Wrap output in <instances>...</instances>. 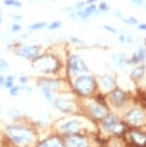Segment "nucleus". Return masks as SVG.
<instances>
[{
	"mask_svg": "<svg viewBox=\"0 0 146 147\" xmlns=\"http://www.w3.org/2000/svg\"><path fill=\"white\" fill-rule=\"evenodd\" d=\"M8 135L13 142L25 145L33 140V133L29 129L19 126H11L7 130Z\"/></svg>",
	"mask_w": 146,
	"mask_h": 147,
	"instance_id": "obj_1",
	"label": "nucleus"
},
{
	"mask_svg": "<svg viewBox=\"0 0 146 147\" xmlns=\"http://www.w3.org/2000/svg\"><path fill=\"white\" fill-rule=\"evenodd\" d=\"M35 68L42 72H50L53 71L57 67V63L54 58H52L49 55H44L38 59H36L33 63Z\"/></svg>",
	"mask_w": 146,
	"mask_h": 147,
	"instance_id": "obj_2",
	"label": "nucleus"
},
{
	"mask_svg": "<svg viewBox=\"0 0 146 147\" xmlns=\"http://www.w3.org/2000/svg\"><path fill=\"white\" fill-rule=\"evenodd\" d=\"M94 81L92 76H81L76 80L75 87L80 92L87 94L92 90Z\"/></svg>",
	"mask_w": 146,
	"mask_h": 147,
	"instance_id": "obj_3",
	"label": "nucleus"
},
{
	"mask_svg": "<svg viewBox=\"0 0 146 147\" xmlns=\"http://www.w3.org/2000/svg\"><path fill=\"white\" fill-rule=\"evenodd\" d=\"M69 67L74 73H82L87 70L86 63L83 59L78 55H73L69 60Z\"/></svg>",
	"mask_w": 146,
	"mask_h": 147,
	"instance_id": "obj_4",
	"label": "nucleus"
},
{
	"mask_svg": "<svg viewBox=\"0 0 146 147\" xmlns=\"http://www.w3.org/2000/svg\"><path fill=\"white\" fill-rule=\"evenodd\" d=\"M15 53L20 57L25 59H35L38 54V46H23L17 49Z\"/></svg>",
	"mask_w": 146,
	"mask_h": 147,
	"instance_id": "obj_5",
	"label": "nucleus"
},
{
	"mask_svg": "<svg viewBox=\"0 0 146 147\" xmlns=\"http://www.w3.org/2000/svg\"><path fill=\"white\" fill-rule=\"evenodd\" d=\"M104 127L110 132L116 133L121 131V126L117 123V118L114 115H109L104 120Z\"/></svg>",
	"mask_w": 146,
	"mask_h": 147,
	"instance_id": "obj_6",
	"label": "nucleus"
},
{
	"mask_svg": "<svg viewBox=\"0 0 146 147\" xmlns=\"http://www.w3.org/2000/svg\"><path fill=\"white\" fill-rule=\"evenodd\" d=\"M127 119L131 122V123H134V124L140 123L143 119V113L140 110L136 109L128 113Z\"/></svg>",
	"mask_w": 146,
	"mask_h": 147,
	"instance_id": "obj_7",
	"label": "nucleus"
},
{
	"mask_svg": "<svg viewBox=\"0 0 146 147\" xmlns=\"http://www.w3.org/2000/svg\"><path fill=\"white\" fill-rule=\"evenodd\" d=\"M67 145L69 147H85L86 146V140L82 137H77V136H72L68 138L67 140Z\"/></svg>",
	"mask_w": 146,
	"mask_h": 147,
	"instance_id": "obj_8",
	"label": "nucleus"
},
{
	"mask_svg": "<svg viewBox=\"0 0 146 147\" xmlns=\"http://www.w3.org/2000/svg\"><path fill=\"white\" fill-rule=\"evenodd\" d=\"M124 99H125V94L121 90H115L111 95V101L117 106L123 103Z\"/></svg>",
	"mask_w": 146,
	"mask_h": 147,
	"instance_id": "obj_9",
	"label": "nucleus"
},
{
	"mask_svg": "<svg viewBox=\"0 0 146 147\" xmlns=\"http://www.w3.org/2000/svg\"><path fill=\"white\" fill-rule=\"evenodd\" d=\"M80 125H81V122L80 121L71 120V121H68L65 124H64V125L62 126V129L67 132H74L79 129Z\"/></svg>",
	"mask_w": 146,
	"mask_h": 147,
	"instance_id": "obj_10",
	"label": "nucleus"
},
{
	"mask_svg": "<svg viewBox=\"0 0 146 147\" xmlns=\"http://www.w3.org/2000/svg\"><path fill=\"white\" fill-rule=\"evenodd\" d=\"M57 107L61 109L62 111H65V112H68L72 109L73 104L71 103L69 100H67V99H58L57 100Z\"/></svg>",
	"mask_w": 146,
	"mask_h": 147,
	"instance_id": "obj_11",
	"label": "nucleus"
},
{
	"mask_svg": "<svg viewBox=\"0 0 146 147\" xmlns=\"http://www.w3.org/2000/svg\"><path fill=\"white\" fill-rule=\"evenodd\" d=\"M40 147H64L63 143L57 138H50V140H45L40 145Z\"/></svg>",
	"mask_w": 146,
	"mask_h": 147,
	"instance_id": "obj_12",
	"label": "nucleus"
},
{
	"mask_svg": "<svg viewBox=\"0 0 146 147\" xmlns=\"http://www.w3.org/2000/svg\"><path fill=\"white\" fill-rule=\"evenodd\" d=\"M92 113L96 117H103L106 113V111L104 109L103 107L100 106L98 104H94L93 106L92 107Z\"/></svg>",
	"mask_w": 146,
	"mask_h": 147,
	"instance_id": "obj_13",
	"label": "nucleus"
},
{
	"mask_svg": "<svg viewBox=\"0 0 146 147\" xmlns=\"http://www.w3.org/2000/svg\"><path fill=\"white\" fill-rule=\"evenodd\" d=\"M112 59H114V62L115 63L118 67H123V65H125L126 60L125 57L122 53H115L112 55Z\"/></svg>",
	"mask_w": 146,
	"mask_h": 147,
	"instance_id": "obj_14",
	"label": "nucleus"
},
{
	"mask_svg": "<svg viewBox=\"0 0 146 147\" xmlns=\"http://www.w3.org/2000/svg\"><path fill=\"white\" fill-rule=\"evenodd\" d=\"M41 92L43 93L44 95L45 99L48 101V103H53V95H52V92H51V90L47 87H44V86H41Z\"/></svg>",
	"mask_w": 146,
	"mask_h": 147,
	"instance_id": "obj_15",
	"label": "nucleus"
},
{
	"mask_svg": "<svg viewBox=\"0 0 146 147\" xmlns=\"http://www.w3.org/2000/svg\"><path fill=\"white\" fill-rule=\"evenodd\" d=\"M132 137H133V140L137 144H145L146 143V136L145 135H142V134H140V133H134V134L132 135Z\"/></svg>",
	"mask_w": 146,
	"mask_h": 147,
	"instance_id": "obj_16",
	"label": "nucleus"
},
{
	"mask_svg": "<svg viewBox=\"0 0 146 147\" xmlns=\"http://www.w3.org/2000/svg\"><path fill=\"white\" fill-rule=\"evenodd\" d=\"M101 83H102V85H103V87L106 88H111L114 86V80H112L110 76H107V75L102 77Z\"/></svg>",
	"mask_w": 146,
	"mask_h": 147,
	"instance_id": "obj_17",
	"label": "nucleus"
},
{
	"mask_svg": "<svg viewBox=\"0 0 146 147\" xmlns=\"http://www.w3.org/2000/svg\"><path fill=\"white\" fill-rule=\"evenodd\" d=\"M83 11H84V13L86 15L87 18H89L90 16L97 12V7H96V5L92 4V5H89V6H87V8H85V9L83 10Z\"/></svg>",
	"mask_w": 146,
	"mask_h": 147,
	"instance_id": "obj_18",
	"label": "nucleus"
},
{
	"mask_svg": "<svg viewBox=\"0 0 146 147\" xmlns=\"http://www.w3.org/2000/svg\"><path fill=\"white\" fill-rule=\"evenodd\" d=\"M46 25H47V22H45V21L38 22V23H34V24H32V25H30L29 29L31 30V31H38V30L44 28Z\"/></svg>",
	"mask_w": 146,
	"mask_h": 147,
	"instance_id": "obj_19",
	"label": "nucleus"
},
{
	"mask_svg": "<svg viewBox=\"0 0 146 147\" xmlns=\"http://www.w3.org/2000/svg\"><path fill=\"white\" fill-rule=\"evenodd\" d=\"M42 86L49 88L50 90H53V88H56L59 87V83L56 81H51V80H44V81L42 82Z\"/></svg>",
	"mask_w": 146,
	"mask_h": 147,
	"instance_id": "obj_20",
	"label": "nucleus"
},
{
	"mask_svg": "<svg viewBox=\"0 0 146 147\" xmlns=\"http://www.w3.org/2000/svg\"><path fill=\"white\" fill-rule=\"evenodd\" d=\"M143 72H144V68L142 67V66H137L133 70L132 72V74H133L134 77H136V78H140V77H142L143 75Z\"/></svg>",
	"mask_w": 146,
	"mask_h": 147,
	"instance_id": "obj_21",
	"label": "nucleus"
},
{
	"mask_svg": "<svg viewBox=\"0 0 146 147\" xmlns=\"http://www.w3.org/2000/svg\"><path fill=\"white\" fill-rule=\"evenodd\" d=\"M137 57L139 62H141L142 60H144L145 57H146V50H145V49L142 48V47H139V52L137 53Z\"/></svg>",
	"mask_w": 146,
	"mask_h": 147,
	"instance_id": "obj_22",
	"label": "nucleus"
},
{
	"mask_svg": "<svg viewBox=\"0 0 146 147\" xmlns=\"http://www.w3.org/2000/svg\"><path fill=\"white\" fill-rule=\"evenodd\" d=\"M4 87L6 88H12L13 87V76H8L5 78V84Z\"/></svg>",
	"mask_w": 146,
	"mask_h": 147,
	"instance_id": "obj_23",
	"label": "nucleus"
},
{
	"mask_svg": "<svg viewBox=\"0 0 146 147\" xmlns=\"http://www.w3.org/2000/svg\"><path fill=\"white\" fill-rule=\"evenodd\" d=\"M121 20H122L124 23L130 24V25H135V24L137 23V19L135 18V16H130V18H121Z\"/></svg>",
	"mask_w": 146,
	"mask_h": 147,
	"instance_id": "obj_24",
	"label": "nucleus"
},
{
	"mask_svg": "<svg viewBox=\"0 0 146 147\" xmlns=\"http://www.w3.org/2000/svg\"><path fill=\"white\" fill-rule=\"evenodd\" d=\"M98 10L102 13H106V12H108V11H110V7L106 2H101L100 5L98 6Z\"/></svg>",
	"mask_w": 146,
	"mask_h": 147,
	"instance_id": "obj_25",
	"label": "nucleus"
},
{
	"mask_svg": "<svg viewBox=\"0 0 146 147\" xmlns=\"http://www.w3.org/2000/svg\"><path fill=\"white\" fill-rule=\"evenodd\" d=\"M61 25H62V22H61V21H54V22H52L51 24H49L48 29H49V30L58 29V28H60Z\"/></svg>",
	"mask_w": 146,
	"mask_h": 147,
	"instance_id": "obj_26",
	"label": "nucleus"
},
{
	"mask_svg": "<svg viewBox=\"0 0 146 147\" xmlns=\"http://www.w3.org/2000/svg\"><path fill=\"white\" fill-rule=\"evenodd\" d=\"M8 69V63L3 59H0V72L6 71Z\"/></svg>",
	"mask_w": 146,
	"mask_h": 147,
	"instance_id": "obj_27",
	"label": "nucleus"
},
{
	"mask_svg": "<svg viewBox=\"0 0 146 147\" xmlns=\"http://www.w3.org/2000/svg\"><path fill=\"white\" fill-rule=\"evenodd\" d=\"M19 90H20V88H19V87H13L12 88H10V94H11V95H13V96L17 95Z\"/></svg>",
	"mask_w": 146,
	"mask_h": 147,
	"instance_id": "obj_28",
	"label": "nucleus"
},
{
	"mask_svg": "<svg viewBox=\"0 0 146 147\" xmlns=\"http://www.w3.org/2000/svg\"><path fill=\"white\" fill-rule=\"evenodd\" d=\"M131 1H132V3L137 7H142L143 4H144L143 0H131Z\"/></svg>",
	"mask_w": 146,
	"mask_h": 147,
	"instance_id": "obj_29",
	"label": "nucleus"
},
{
	"mask_svg": "<svg viewBox=\"0 0 146 147\" xmlns=\"http://www.w3.org/2000/svg\"><path fill=\"white\" fill-rule=\"evenodd\" d=\"M9 115H10V116H12V117H15V116L19 115V111L15 110V109L11 110L10 112H9Z\"/></svg>",
	"mask_w": 146,
	"mask_h": 147,
	"instance_id": "obj_30",
	"label": "nucleus"
},
{
	"mask_svg": "<svg viewBox=\"0 0 146 147\" xmlns=\"http://www.w3.org/2000/svg\"><path fill=\"white\" fill-rule=\"evenodd\" d=\"M21 30V27L20 25H18V24H13L12 26V32L15 33V32H19Z\"/></svg>",
	"mask_w": 146,
	"mask_h": 147,
	"instance_id": "obj_31",
	"label": "nucleus"
},
{
	"mask_svg": "<svg viewBox=\"0 0 146 147\" xmlns=\"http://www.w3.org/2000/svg\"><path fill=\"white\" fill-rule=\"evenodd\" d=\"M104 29L107 30V31H109V32H112V33H116L117 32L116 29H114V27H111L109 25H104Z\"/></svg>",
	"mask_w": 146,
	"mask_h": 147,
	"instance_id": "obj_32",
	"label": "nucleus"
},
{
	"mask_svg": "<svg viewBox=\"0 0 146 147\" xmlns=\"http://www.w3.org/2000/svg\"><path fill=\"white\" fill-rule=\"evenodd\" d=\"M77 9L81 11L82 9H84L85 8V2H78V3L76 4V6H75Z\"/></svg>",
	"mask_w": 146,
	"mask_h": 147,
	"instance_id": "obj_33",
	"label": "nucleus"
},
{
	"mask_svg": "<svg viewBox=\"0 0 146 147\" xmlns=\"http://www.w3.org/2000/svg\"><path fill=\"white\" fill-rule=\"evenodd\" d=\"M4 3L7 6H13L15 4V0H4Z\"/></svg>",
	"mask_w": 146,
	"mask_h": 147,
	"instance_id": "obj_34",
	"label": "nucleus"
},
{
	"mask_svg": "<svg viewBox=\"0 0 146 147\" xmlns=\"http://www.w3.org/2000/svg\"><path fill=\"white\" fill-rule=\"evenodd\" d=\"M19 81H20V83L22 85H25L27 82H28V78H27V77H20V78H19Z\"/></svg>",
	"mask_w": 146,
	"mask_h": 147,
	"instance_id": "obj_35",
	"label": "nucleus"
},
{
	"mask_svg": "<svg viewBox=\"0 0 146 147\" xmlns=\"http://www.w3.org/2000/svg\"><path fill=\"white\" fill-rule=\"evenodd\" d=\"M62 11H65V12H68V13H73V8H71V7L63 8Z\"/></svg>",
	"mask_w": 146,
	"mask_h": 147,
	"instance_id": "obj_36",
	"label": "nucleus"
},
{
	"mask_svg": "<svg viewBox=\"0 0 146 147\" xmlns=\"http://www.w3.org/2000/svg\"><path fill=\"white\" fill-rule=\"evenodd\" d=\"M20 88H23L24 90H25V91H28V92H32V91H33L31 88H30V87H26V86H22V87H21Z\"/></svg>",
	"mask_w": 146,
	"mask_h": 147,
	"instance_id": "obj_37",
	"label": "nucleus"
},
{
	"mask_svg": "<svg viewBox=\"0 0 146 147\" xmlns=\"http://www.w3.org/2000/svg\"><path fill=\"white\" fill-rule=\"evenodd\" d=\"M13 7H15V8H20V7H21V2L17 1V0H15V4H13Z\"/></svg>",
	"mask_w": 146,
	"mask_h": 147,
	"instance_id": "obj_38",
	"label": "nucleus"
},
{
	"mask_svg": "<svg viewBox=\"0 0 146 147\" xmlns=\"http://www.w3.org/2000/svg\"><path fill=\"white\" fill-rule=\"evenodd\" d=\"M4 84H5L4 76H0V86H1V87H4Z\"/></svg>",
	"mask_w": 146,
	"mask_h": 147,
	"instance_id": "obj_39",
	"label": "nucleus"
},
{
	"mask_svg": "<svg viewBox=\"0 0 146 147\" xmlns=\"http://www.w3.org/2000/svg\"><path fill=\"white\" fill-rule=\"evenodd\" d=\"M139 30H146V23H142L139 25Z\"/></svg>",
	"mask_w": 146,
	"mask_h": 147,
	"instance_id": "obj_40",
	"label": "nucleus"
},
{
	"mask_svg": "<svg viewBox=\"0 0 146 147\" xmlns=\"http://www.w3.org/2000/svg\"><path fill=\"white\" fill-rule=\"evenodd\" d=\"M119 40L121 42H124V41H126V37L124 35H120L119 36Z\"/></svg>",
	"mask_w": 146,
	"mask_h": 147,
	"instance_id": "obj_41",
	"label": "nucleus"
},
{
	"mask_svg": "<svg viewBox=\"0 0 146 147\" xmlns=\"http://www.w3.org/2000/svg\"><path fill=\"white\" fill-rule=\"evenodd\" d=\"M97 0H87V4H89V5H92L93 4L94 2H96Z\"/></svg>",
	"mask_w": 146,
	"mask_h": 147,
	"instance_id": "obj_42",
	"label": "nucleus"
},
{
	"mask_svg": "<svg viewBox=\"0 0 146 147\" xmlns=\"http://www.w3.org/2000/svg\"><path fill=\"white\" fill-rule=\"evenodd\" d=\"M13 18H15V19H21V18H22L20 16H13Z\"/></svg>",
	"mask_w": 146,
	"mask_h": 147,
	"instance_id": "obj_43",
	"label": "nucleus"
},
{
	"mask_svg": "<svg viewBox=\"0 0 146 147\" xmlns=\"http://www.w3.org/2000/svg\"><path fill=\"white\" fill-rule=\"evenodd\" d=\"M71 40H72L73 41H77V42H82V40H77V38H71Z\"/></svg>",
	"mask_w": 146,
	"mask_h": 147,
	"instance_id": "obj_44",
	"label": "nucleus"
},
{
	"mask_svg": "<svg viewBox=\"0 0 146 147\" xmlns=\"http://www.w3.org/2000/svg\"><path fill=\"white\" fill-rule=\"evenodd\" d=\"M1 22H2V19H1V18H0V24H1Z\"/></svg>",
	"mask_w": 146,
	"mask_h": 147,
	"instance_id": "obj_45",
	"label": "nucleus"
},
{
	"mask_svg": "<svg viewBox=\"0 0 146 147\" xmlns=\"http://www.w3.org/2000/svg\"><path fill=\"white\" fill-rule=\"evenodd\" d=\"M30 1H34V0H30Z\"/></svg>",
	"mask_w": 146,
	"mask_h": 147,
	"instance_id": "obj_46",
	"label": "nucleus"
},
{
	"mask_svg": "<svg viewBox=\"0 0 146 147\" xmlns=\"http://www.w3.org/2000/svg\"><path fill=\"white\" fill-rule=\"evenodd\" d=\"M145 43H146V38H145Z\"/></svg>",
	"mask_w": 146,
	"mask_h": 147,
	"instance_id": "obj_47",
	"label": "nucleus"
},
{
	"mask_svg": "<svg viewBox=\"0 0 146 147\" xmlns=\"http://www.w3.org/2000/svg\"><path fill=\"white\" fill-rule=\"evenodd\" d=\"M0 13H1V10H0Z\"/></svg>",
	"mask_w": 146,
	"mask_h": 147,
	"instance_id": "obj_48",
	"label": "nucleus"
}]
</instances>
